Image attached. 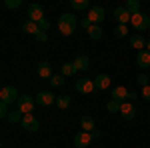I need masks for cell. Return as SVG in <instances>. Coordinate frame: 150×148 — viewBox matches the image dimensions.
<instances>
[{"label": "cell", "instance_id": "1", "mask_svg": "<svg viewBox=\"0 0 150 148\" xmlns=\"http://www.w3.org/2000/svg\"><path fill=\"white\" fill-rule=\"evenodd\" d=\"M130 24L134 26V30H136V32L142 34V30H148V28H150V16L146 14V12H138V14H134V16H132Z\"/></svg>", "mask_w": 150, "mask_h": 148}, {"label": "cell", "instance_id": "2", "mask_svg": "<svg viewBox=\"0 0 150 148\" xmlns=\"http://www.w3.org/2000/svg\"><path fill=\"white\" fill-rule=\"evenodd\" d=\"M18 98H20V94H18V90H16L14 86H4V88L0 90V102L8 104V106L16 104Z\"/></svg>", "mask_w": 150, "mask_h": 148}, {"label": "cell", "instance_id": "3", "mask_svg": "<svg viewBox=\"0 0 150 148\" xmlns=\"http://www.w3.org/2000/svg\"><path fill=\"white\" fill-rule=\"evenodd\" d=\"M34 106H36V100L32 96H28V94H20V98L16 102V108L22 114H32L34 112Z\"/></svg>", "mask_w": 150, "mask_h": 148}, {"label": "cell", "instance_id": "4", "mask_svg": "<svg viewBox=\"0 0 150 148\" xmlns=\"http://www.w3.org/2000/svg\"><path fill=\"white\" fill-rule=\"evenodd\" d=\"M74 86H76V92H80V94H92L96 90V84L92 78H78Z\"/></svg>", "mask_w": 150, "mask_h": 148}, {"label": "cell", "instance_id": "5", "mask_svg": "<svg viewBox=\"0 0 150 148\" xmlns=\"http://www.w3.org/2000/svg\"><path fill=\"white\" fill-rule=\"evenodd\" d=\"M44 18H46V14H44V6H40V4L32 2V4L28 6V20H32V22H40V20H44Z\"/></svg>", "mask_w": 150, "mask_h": 148}, {"label": "cell", "instance_id": "6", "mask_svg": "<svg viewBox=\"0 0 150 148\" xmlns=\"http://www.w3.org/2000/svg\"><path fill=\"white\" fill-rule=\"evenodd\" d=\"M86 18L90 20V24H98V26H100V22L106 18V10H104L102 6H90Z\"/></svg>", "mask_w": 150, "mask_h": 148}, {"label": "cell", "instance_id": "7", "mask_svg": "<svg viewBox=\"0 0 150 148\" xmlns=\"http://www.w3.org/2000/svg\"><path fill=\"white\" fill-rule=\"evenodd\" d=\"M20 124H22V128L26 132H36V130L40 128V122H38V118H36L34 114H24Z\"/></svg>", "mask_w": 150, "mask_h": 148}, {"label": "cell", "instance_id": "8", "mask_svg": "<svg viewBox=\"0 0 150 148\" xmlns=\"http://www.w3.org/2000/svg\"><path fill=\"white\" fill-rule=\"evenodd\" d=\"M90 144H92V132H84V130L76 132V136H74V146L76 148H86Z\"/></svg>", "mask_w": 150, "mask_h": 148}, {"label": "cell", "instance_id": "9", "mask_svg": "<svg viewBox=\"0 0 150 148\" xmlns=\"http://www.w3.org/2000/svg\"><path fill=\"white\" fill-rule=\"evenodd\" d=\"M56 98H58V96H54L52 92H48V90H42V92H38V94L34 96L36 104H40V106H50V104H56Z\"/></svg>", "mask_w": 150, "mask_h": 148}, {"label": "cell", "instance_id": "10", "mask_svg": "<svg viewBox=\"0 0 150 148\" xmlns=\"http://www.w3.org/2000/svg\"><path fill=\"white\" fill-rule=\"evenodd\" d=\"M112 16L116 18V22L122 24V26H126V24L132 20V14H130V12H128L124 6H116V8H114V14H112Z\"/></svg>", "mask_w": 150, "mask_h": 148}, {"label": "cell", "instance_id": "11", "mask_svg": "<svg viewBox=\"0 0 150 148\" xmlns=\"http://www.w3.org/2000/svg\"><path fill=\"white\" fill-rule=\"evenodd\" d=\"M120 116L124 118V120H134V116H136V108H134V104L132 102H122L120 104Z\"/></svg>", "mask_w": 150, "mask_h": 148}, {"label": "cell", "instance_id": "12", "mask_svg": "<svg viewBox=\"0 0 150 148\" xmlns=\"http://www.w3.org/2000/svg\"><path fill=\"white\" fill-rule=\"evenodd\" d=\"M36 72H38V76H40V78H44V80H50L52 76H54V74H52V64L46 62V60H44V62H40V64L36 66Z\"/></svg>", "mask_w": 150, "mask_h": 148}, {"label": "cell", "instance_id": "13", "mask_svg": "<svg viewBox=\"0 0 150 148\" xmlns=\"http://www.w3.org/2000/svg\"><path fill=\"white\" fill-rule=\"evenodd\" d=\"M146 44H148V40L140 34V32H136V34L130 36V46H132V48H136L138 52H140V50H146Z\"/></svg>", "mask_w": 150, "mask_h": 148}, {"label": "cell", "instance_id": "14", "mask_svg": "<svg viewBox=\"0 0 150 148\" xmlns=\"http://www.w3.org/2000/svg\"><path fill=\"white\" fill-rule=\"evenodd\" d=\"M128 96H130V90H128V88H124V86H114V88H112V98H114V100H118L120 104L126 102Z\"/></svg>", "mask_w": 150, "mask_h": 148}, {"label": "cell", "instance_id": "15", "mask_svg": "<svg viewBox=\"0 0 150 148\" xmlns=\"http://www.w3.org/2000/svg\"><path fill=\"white\" fill-rule=\"evenodd\" d=\"M136 64H138L140 68H148L150 66V52L148 50H140L138 54H136Z\"/></svg>", "mask_w": 150, "mask_h": 148}, {"label": "cell", "instance_id": "16", "mask_svg": "<svg viewBox=\"0 0 150 148\" xmlns=\"http://www.w3.org/2000/svg\"><path fill=\"white\" fill-rule=\"evenodd\" d=\"M58 32H60L62 36H70V34L76 32V26L70 24V22H62V20H58Z\"/></svg>", "mask_w": 150, "mask_h": 148}, {"label": "cell", "instance_id": "17", "mask_svg": "<svg viewBox=\"0 0 150 148\" xmlns=\"http://www.w3.org/2000/svg\"><path fill=\"white\" fill-rule=\"evenodd\" d=\"M90 66V58L86 56V54H80V56H76V60H74V68H76V72H80V70H86Z\"/></svg>", "mask_w": 150, "mask_h": 148}, {"label": "cell", "instance_id": "18", "mask_svg": "<svg viewBox=\"0 0 150 148\" xmlns=\"http://www.w3.org/2000/svg\"><path fill=\"white\" fill-rule=\"evenodd\" d=\"M22 32H26V34H38L40 32V26H38V22H32V20H24L22 22Z\"/></svg>", "mask_w": 150, "mask_h": 148}, {"label": "cell", "instance_id": "19", "mask_svg": "<svg viewBox=\"0 0 150 148\" xmlns=\"http://www.w3.org/2000/svg\"><path fill=\"white\" fill-rule=\"evenodd\" d=\"M94 84H96L98 90H106V88L110 86V76H106V74H98V76L94 78Z\"/></svg>", "mask_w": 150, "mask_h": 148}, {"label": "cell", "instance_id": "20", "mask_svg": "<svg viewBox=\"0 0 150 148\" xmlns=\"http://www.w3.org/2000/svg\"><path fill=\"white\" fill-rule=\"evenodd\" d=\"M60 74H62L64 78H70V76H74V74H76L74 62H64V64H62V68H60Z\"/></svg>", "mask_w": 150, "mask_h": 148}, {"label": "cell", "instance_id": "21", "mask_svg": "<svg viewBox=\"0 0 150 148\" xmlns=\"http://www.w3.org/2000/svg\"><path fill=\"white\" fill-rule=\"evenodd\" d=\"M80 128L84 132H92L94 130V118L92 116H82L80 118Z\"/></svg>", "mask_w": 150, "mask_h": 148}, {"label": "cell", "instance_id": "22", "mask_svg": "<svg viewBox=\"0 0 150 148\" xmlns=\"http://www.w3.org/2000/svg\"><path fill=\"white\" fill-rule=\"evenodd\" d=\"M70 104H72V98H70L68 94H62V96H58V98H56V106L60 108V110L70 108Z\"/></svg>", "mask_w": 150, "mask_h": 148}, {"label": "cell", "instance_id": "23", "mask_svg": "<svg viewBox=\"0 0 150 148\" xmlns=\"http://www.w3.org/2000/svg\"><path fill=\"white\" fill-rule=\"evenodd\" d=\"M124 8L134 16V14H138V12H140V2H138V0H126V2H124Z\"/></svg>", "mask_w": 150, "mask_h": 148}, {"label": "cell", "instance_id": "24", "mask_svg": "<svg viewBox=\"0 0 150 148\" xmlns=\"http://www.w3.org/2000/svg\"><path fill=\"white\" fill-rule=\"evenodd\" d=\"M102 34H104V30L98 26V24H92V26L88 28V36H90L92 40H100V38H102Z\"/></svg>", "mask_w": 150, "mask_h": 148}, {"label": "cell", "instance_id": "25", "mask_svg": "<svg viewBox=\"0 0 150 148\" xmlns=\"http://www.w3.org/2000/svg\"><path fill=\"white\" fill-rule=\"evenodd\" d=\"M70 6L74 8V10H90V2L88 0H70Z\"/></svg>", "mask_w": 150, "mask_h": 148}, {"label": "cell", "instance_id": "26", "mask_svg": "<svg viewBox=\"0 0 150 148\" xmlns=\"http://www.w3.org/2000/svg\"><path fill=\"white\" fill-rule=\"evenodd\" d=\"M22 118H24V114L20 112L18 108H14V110H10V114H8V118H6V120H8L10 124H14V122H22Z\"/></svg>", "mask_w": 150, "mask_h": 148}, {"label": "cell", "instance_id": "27", "mask_svg": "<svg viewBox=\"0 0 150 148\" xmlns=\"http://www.w3.org/2000/svg\"><path fill=\"white\" fill-rule=\"evenodd\" d=\"M58 20H62V22H70V24H74V26H80V22L76 20V16H74V14H70V12L60 14V18H58Z\"/></svg>", "mask_w": 150, "mask_h": 148}, {"label": "cell", "instance_id": "28", "mask_svg": "<svg viewBox=\"0 0 150 148\" xmlns=\"http://www.w3.org/2000/svg\"><path fill=\"white\" fill-rule=\"evenodd\" d=\"M106 110L112 114V112H120V102L118 100H114V98H110L108 100V104H106Z\"/></svg>", "mask_w": 150, "mask_h": 148}, {"label": "cell", "instance_id": "29", "mask_svg": "<svg viewBox=\"0 0 150 148\" xmlns=\"http://www.w3.org/2000/svg\"><path fill=\"white\" fill-rule=\"evenodd\" d=\"M114 36H116V38H126V36H128V26L118 24V26L114 28Z\"/></svg>", "mask_w": 150, "mask_h": 148}, {"label": "cell", "instance_id": "30", "mask_svg": "<svg viewBox=\"0 0 150 148\" xmlns=\"http://www.w3.org/2000/svg\"><path fill=\"white\" fill-rule=\"evenodd\" d=\"M20 6H22V0H4V8H8V10H16Z\"/></svg>", "mask_w": 150, "mask_h": 148}, {"label": "cell", "instance_id": "31", "mask_svg": "<svg viewBox=\"0 0 150 148\" xmlns=\"http://www.w3.org/2000/svg\"><path fill=\"white\" fill-rule=\"evenodd\" d=\"M64 84V76L62 74H54L52 78H50V86H54V88H60Z\"/></svg>", "mask_w": 150, "mask_h": 148}, {"label": "cell", "instance_id": "32", "mask_svg": "<svg viewBox=\"0 0 150 148\" xmlns=\"http://www.w3.org/2000/svg\"><path fill=\"white\" fill-rule=\"evenodd\" d=\"M8 114H10V106L0 102V116H2V118H8Z\"/></svg>", "mask_w": 150, "mask_h": 148}, {"label": "cell", "instance_id": "33", "mask_svg": "<svg viewBox=\"0 0 150 148\" xmlns=\"http://www.w3.org/2000/svg\"><path fill=\"white\" fill-rule=\"evenodd\" d=\"M140 98L144 100V102H150V86H144L142 92H140Z\"/></svg>", "mask_w": 150, "mask_h": 148}, {"label": "cell", "instance_id": "34", "mask_svg": "<svg viewBox=\"0 0 150 148\" xmlns=\"http://www.w3.org/2000/svg\"><path fill=\"white\" fill-rule=\"evenodd\" d=\"M136 82H138L140 86L144 88V86H148V76H146V74H140L138 78H136Z\"/></svg>", "mask_w": 150, "mask_h": 148}, {"label": "cell", "instance_id": "35", "mask_svg": "<svg viewBox=\"0 0 150 148\" xmlns=\"http://www.w3.org/2000/svg\"><path fill=\"white\" fill-rule=\"evenodd\" d=\"M38 26H40V32H48V28H50V22H48L46 18H44V20H40V22H38Z\"/></svg>", "mask_w": 150, "mask_h": 148}, {"label": "cell", "instance_id": "36", "mask_svg": "<svg viewBox=\"0 0 150 148\" xmlns=\"http://www.w3.org/2000/svg\"><path fill=\"white\" fill-rule=\"evenodd\" d=\"M34 38H36V42H46V40H48V34H46V32H38Z\"/></svg>", "mask_w": 150, "mask_h": 148}, {"label": "cell", "instance_id": "37", "mask_svg": "<svg viewBox=\"0 0 150 148\" xmlns=\"http://www.w3.org/2000/svg\"><path fill=\"white\" fill-rule=\"evenodd\" d=\"M80 26H82V28H86V30H88V28H90L92 24H90V20H88V18H82V20H80Z\"/></svg>", "mask_w": 150, "mask_h": 148}, {"label": "cell", "instance_id": "38", "mask_svg": "<svg viewBox=\"0 0 150 148\" xmlns=\"http://www.w3.org/2000/svg\"><path fill=\"white\" fill-rule=\"evenodd\" d=\"M138 98H140L138 92H132V90H130V96H128V100H138Z\"/></svg>", "mask_w": 150, "mask_h": 148}, {"label": "cell", "instance_id": "39", "mask_svg": "<svg viewBox=\"0 0 150 148\" xmlns=\"http://www.w3.org/2000/svg\"><path fill=\"white\" fill-rule=\"evenodd\" d=\"M92 138H100V130H92Z\"/></svg>", "mask_w": 150, "mask_h": 148}, {"label": "cell", "instance_id": "40", "mask_svg": "<svg viewBox=\"0 0 150 148\" xmlns=\"http://www.w3.org/2000/svg\"><path fill=\"white\" fill-rule=\"evenodd\" d=\"M146 50L150 52V38H148V44H146Z\"/></svg>", "mask_w": 150, "mask_h": 148}]
</instances>
